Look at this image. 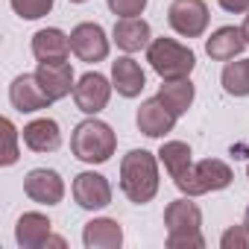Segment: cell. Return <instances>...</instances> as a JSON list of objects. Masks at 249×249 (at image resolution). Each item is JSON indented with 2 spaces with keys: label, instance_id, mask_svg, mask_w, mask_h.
Instances as JSON below:
<instances>
[{
  "label": "cell",
  "instance_id": "1",
  "mask_svg": "<svg viewBox=\"0 0 249 249\" xmlns=\"http://www.w3.org/2000/svg\"><path fill=\"white\" fill-rule=\"evenodd\" d=\"M120 188L135 205H144L159 191V167L156 156L147 150H132L120 161Z\"/></svg>",
  "mask_w": 249,
  "mask_h": 249
},
{
  "label": "cell",
  "instance_id": "2",
  "mask_svg": "<svg viewBox=\"0 0 249 249\" xmlns=\"http://www.w3.org/2000/svg\"><path fill=\"white\" fill-rule=\"evenodd\" d=\"M164 226H167V246L170 249H202L205 240L199 234L202 214L188 199H173L164 208Z\"/></svg>",
  "mask_w": 249,
  "mask_h": 249
},
{
  "label": "cell",
  "instance_id": "3",
  "mask_svg": "<svg viewBox=\"0 0 249 249\" xmlns=\"http://www.w3.org/2000/svg\"><path fill=\"white\" fill-rule=\"evenodd\" d=\"M114 147H117V138H114L111 126L103 120H82L73 129V138H71L73 156L79 161H88V164L108 161L114 156Z\"/></svg>",
  "mask_w": 249,
  "mask_h": 249
},
{
  "label": "cell",
  "instance_id": "4",
  "mask_svg": "<svg viewBox=\"0 0 249 249\" xmlns=\"http://www.w3.org/2000/svg\"><path fill=\"white\" fill-rule=\"evenodd\" d=\"M147 59H150L153 71L161 79H188L191 71H194V65H196V56L188 47H182L179 41H173V38H156V41H150Z\"/></svg>",
  "mask_w": 249,
  "mask_h": 249
},
{
  "label": "cell",
  "instance_id": "5",
  "mask_svg": "<svg viewBox=\"0 0 249 249\" xmlns=\"http://www.w3.org/2000/svg\"><path fill=\"white\" fill-rule=\"evenodd\" d=\"M229 185H231V167L220 159H205L199 164H191L185 179L176 182V188L188 196H199V194H208V191H223Z\"/></svg>",
  "mask_w": 249,
  "mask_h": 249
},
{
  "label": "cell",
  "instance_id": "6",
  "mask_svg": "<svg viewBox=\"0 0 249 249\" xmlns=\"http://www.w3.org/2000/svg\"><path fill=\"white\" fill-rule=\"evenodd\" d=\"M167 21L179 36L196 38L208 27V6L202 0H173L167 9Z\"/></svg>",
  "mask_w": 249,
  "mask_h": 249
},
{
  "label": "cell",
  "instance_id": "7",
  "mask_svg": "<svg viewBox=\"0 0 249 249\" xmlns=\"http://www.w3.org/2000/svg\"><path fill=\"white\" fill-rule=\"evenodd\" d=\"M71 50L82 62H103L108 56V38L100 24H79L71 33Z\"/></svg>",
  "mask_w": 249,
  "mask_h": 249
},
{
  "label": "cell",
  "instance_id": "8",
  "mask_svg": "<svg viewBox=\"0 0 249 249\" xmlns=\"http://www.w3.org/2000/svg\"><path fill=\"white\" fill-rule=\"evenodd\" d=\"M108 97H111V85H108V79L100 76V73H85V76L73 85V100H76L79 111H85V114L103 111L106 103H108Z\"/></svg>",
  "mask_w": 249,
  "mask_h": 249
},
{
  "label": "cell",
  "instance_id": "9",
  "mask_svg": "<svg viewBox=\"0 0 249 249\" xmlns=\"http://www.w3.org/2000/svg\"><path fill=\"white\" fill-rule=\"evenodd\" d=\"M9 100H12V106H15L18 111H41V108H47V106L53 103L50 94L41 88V82H38L36 73L18 76V79L12 82V88H9Z\"/></svg>",
  "mask_w": 249,
  "mask_h": 249
},
{
  "label": "cell",
  "instance_id": "10",
  "mask_svg": "<svg viewBox=\"0 0 249 249\" xmlns=\"http://www.w3.org/2000/svg\"><path fill=\"white\" fill-rule=\"evenodd\" d=\"M24 191H27V196L33 202H41V205H56L65 196V185H62L59 173L56 170H44V167L30 170V176L24 179Z\"/></svg>",
  "mask_w": 249,
  "mask_h": 249
},
{
  "label": "cell",
  "instance_id": "11",
  "mask_svg": "<svg viewBox=\"0 0 249 249\" xmlns=\"http://www.w3.org/2000/svg\"><path fill=\"white\" fill-rule=\"evenodd\" d=\"M73 199L79 202V208L97 211L111 202V188H108L106 176H100V173H79L73 179Z\"/></svg>",
  "mask_w": 249,
  "mask_h": 249
},
{
  "label": "cell",
  "instance_id": "12",
  "mask_svg": "<svg viewBox=\"0 0 249 249\" xmlns=\"http://www.w3.org/2000/svg\"><path fill=\"white\" fill-rule=\"evenodd\" d=\"M135 120H138V129H141L144 135H150V138H161V135H167V132L173 129L176 114H173L159 97H153V100L141 103Z\"/></svg>",
  "mask_w": 249,
  "mask_h": 249
},
{
  "label": "cell",
  "instance_id": "13",
  "mask_svg": "<svg viewBox=\"0 0 249 249\" xmlns=\"http://www.w3.org/2000/svg\"><path fill=\"white\" fill-rule=\"evenodd\" d=\"M36 76H38L41 88L50 94V100L68 97L71 88H73V71H71L68 59H65V62H38Z\"/></svg>",
  "mask_w": 249,
  "mask_h": 249
},
{
  "label": "cell",
  "instance_id": "14",
  "mask_svg": "<svg viewBox=\"0 0 249 249\" xmlns=\"http://www.w3.org/2000/svg\"><path fill=\"white\" fill-rule=\"evenodd\" d=\"M111 85L117 88V94L123 97H138L147 85V76L141 71V65L129 56H123L111 65Z\"/></svg>",
  "mask_w": 249,
  "mask_h": 249
},
{
  "label": "cell",
  "instance_id": "15",
  "mask_svg": "<svg viewBox=\"0 0 249 249\" xmlns=\"http://www.w3.org/2000/svg\"><path fill=\"white\" fill-rule=\"evenodd\" d=\"M33 53L38 62H65L71 53V38L62 30H38L33 36Z\"/></svg>",
  "mask_w": 249,
  "mask_h": 249
},
{
  "label": "cell",
  "instance_id": "16",
  "mask_svg": "<svg viewBox=\"0 0 249 249\" xmlns=\"http://www.w3.org/2000/svg\"><path fill=\"white\" fill-rule=\"evenodd\" d=\"M246 47V38H243V30L237 27H220L208 41H205V50L211 59L217 62H231L234 56H240Z\"/></svg>",
  "mask_w": 249,
  "mask_h": 249
},
{
  "label": "cell",
  "instance_id": "17",
  "mask_svg": "<svg viewBox=\"0 0 249 249\" xmlns=\"http://www.w3.org/2000/svg\"><path fill=\"white\" fill-rule=\"evenodd\" d=\"M24 144L30 150H36V153H53V150H59V144H62L59 123L50 120V117L33 120L30 126H24Z\"/></svg>",
  "mask_w": 249,
  "mask_h": 249
},
{
  "label": "cell",
  "instance_id": "18",
  "mask_svg": "<svg viewBox=\"0 0 249 249\" xmlns=\"http://www.w3.org/2000/svg\"><path fill=\"white\" fill-rule=\"evenodd\" d=\"M82 240L88 249H117L123 243V231H120V223L117 220H91L85 223V231H82Z\"/></svg>",
  "mask_w": 249,
  "mask_h": 249
},
{
  "label": "cell",
  "instance_id": "19",
  "mask_svg": "<svg viewBox=\"0 0 249 249\" xmlns=\"http://www.w3.org/2000/svg\"><path fill=\"white\" fill-rule=\"evenodd\" d=\"M114 41L120 50L135 53L141 47H150V24L141 18H120L114 24Z\"/></svg>",
  "mask_w": 249,
  "mask_h": 249
},
{
  "label": "cell",
  "instance_id": "20",
  "mask_svg": "<svg viewBox=\"0 0 249 249\" xmlns=\"http://www.w3.org/2000/svg\"><path fill=\"white\" fill-rule=\"evenodd\" d=\"M15 237H18V243H21L24 249H38V246H47V240H50V220H47L44 214L30 211V214H24V217L18 220Z\"/></svg>",
  "mask_w": 249,
  "mask_h": 249
},
{
  "label": "cell",
  "instance_id": "21",
  "mask_svg": "<svg viewBox=\"0 0 249 249\" xmlns=\"http://www.w3.org/2000/svg\"><path fill=\"white\" fill-rule=\"evenodd\" d=\"M159 100L179 117L191 108L194 103V85L191 79H164V85L159 88Z\"/></svg>",
  "mask_w": 249,
  "mask_h": 249
},
{
  "label": "cell",
  "instance_id": "22",
  "mask_svg": "<svg viewBox=\"0 0 249 249\" xmlns=\"http://www.w3.org/2000/svg\"><path fill=\"white\" fill-rule=\"evenodd\" d=\"M159 156H161V161H164V167H167V173L173 176V182H179V179H185V173L191 170V147L188 144H182V141H167V144H161V150H159Z\"/></svg>",
  "mask_w": 249,
  "mask_h": 249
},
{
  "label": "cell",
  "instance_id": "23",
  "mask_svg": "<svg viewBox=\"0 0 249 249\" xmlns=\"http://www.w3.org/2000/svg\"><path fill=\"white\" fill-rule=\"evenodd\" d=\"M223 88L234 97H246L249 94V59L240 62H229L223 68Z\"/></svg>",
  "mask_w": 249,
  "mask_h": 249
},
{
  "label": "cell",
  "instance_id": "24",
  "mask_svg": "<svg viewBox=\"0 0 249 249\" xmlns=\"http://www.w3.org/2000/svg\"><path fill=\"white\" fill-rule=\"evenodd\" d=\"M12 9L27 18V21H36V18H44L50 9H53V0H9Z\"/></svg>",
  "mask_w": 249,
  "mask_h": 249
},
{
  "label": "cell",
  "instance_id": "25",
  "mask_svg": "<svg viewBox=\"0 0 249 249\" xmlns=\"http://www.w3.org/2000/svg\"><path fill=\"white\" fill-rule=\"evenodd\" d=\"M0 126H3V156H0V164L9 167L18 161V132L12 126V120H3Z\"/></svg>",
  "mask_w": 249,
  "mask_h": 249
},
{
  "label": "cell",
  "instance_id": "26",
  "mask_svg": "<svg viewBox=\"0 0 249 249\" xmlns=\"http://www.w3.org/2000/svg\"><path fill=\"white\" fill-rule=\"evenodd\" d=\"M147 6V0H108V9L120 18H138Z\"/></svg>",
  "mask_w": 249,
  "mask_h": 249
},
{
  "label": "cell",
  "instance_id": "27",
  "mask_svg": "<svg viewBox=\"0 0 249 249\" xmlns=\"http://www.w3.org/2000/svg\"><path fill=\"white\" fill-rule=\"evenodd\" d=\"M223 249H249V226H234L223 234Z\"/></svg>",
  "mask_w": 249,
  "mask_h": 249
},
{
  "label": "cell",
  "instance_id": "28",
  "mask_svg": "<svg viewBox=\"0 0 249 249\" xmlns=\"http://www.w3.org/2000/svg\"><path fill=\"white\" fill-rule=\"evenodd\" d=\"M217 3H220L226 12H246V9H249V0H217Z\"/></svg>",
  "mask_w": 249,
  "mask_h": 249
},
{
  "label": "cell",
  "instance_id": "29",
  "mask_svg": "<svg viewBox=\"0 0 249 249\" xmlns=\"http://www.w3.org/2000/svg\"><path fill=\"white\" fill-rule=\"evenodd\" d=\"M240 30H243V38H246V44H249V15H246V21H243V27H240Z\"/></svg>",
  "mask_w": 249,
  "mask_h": 249
},
{
  "label": "cell",
  "instance_id": "30",
  "mask_svg": "<svg viewBox=\"0 0 249 249\" xmlns=\"http://www.w3.org/2000/svg\"><path fill=\"white\" fill-rule=\"evenodd\" d=\"M47 246H65V240H62V237H50Z\"/></svg>",
  "mask_w": 249,
  "mask_h": 249
},
{
  "label": "cell",
  "instance_id": "31",
  "mask_svg": "<svg viewBox=\"0 0 249 249\" xmlns=\"http://www.w3.org/2000/svg\"><path fill=\"white\" fill-rule=\"evenodd\" d=\"M246 226H249V208H246Z\"/></svg>",
  "mask_w": 249,
  "mask_h": 249
},
{
  "label": "cell",
  "instance_id": "32",
  "mask_svg": "<svg viewBox=\"0 0 249 249\" xmlns=\"http://www.w3.org/2000/svg\"><path fill=\"white\" fill-rule=\"evenodd\" d=\"M71 3H82V0H71Z\"/></svg>",
  "mask_w": 249,
  "mask_h": 249
}]
</instances>
